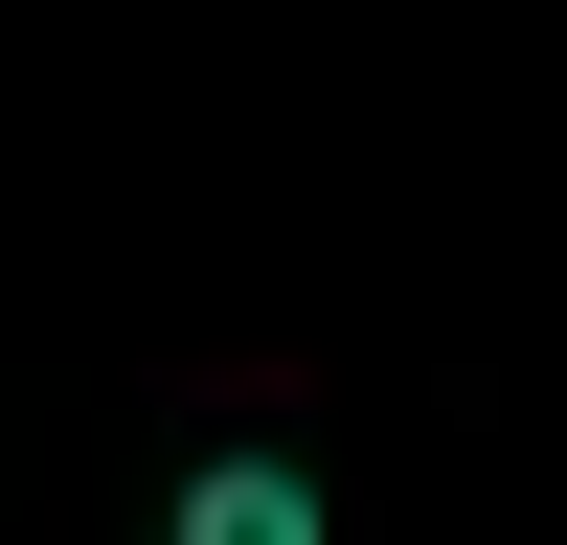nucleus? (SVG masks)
I'll list each match as a JSON object with an SVG mask.
<instances>
[{
    "label": "nucleus",
    "instance_id": "f257e3e1",
    "mask_svg": "<svg viewBox=\"0 0 567 545\" xmlns=\"http://www.w3.org/2000/svg\"><path fill=\"white\" fill-rule=\"evenodd\" d=\"M159 545H341V523H318V477H296V454H205Z\"/></svg>",
    "mask_w": 567,
    "mask_h": 545
}]
</instances>
